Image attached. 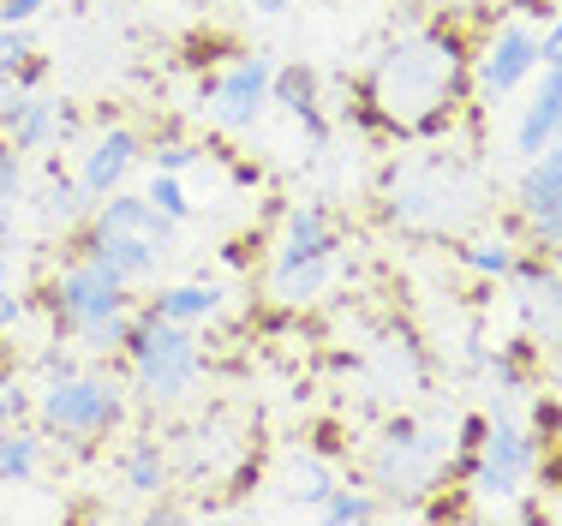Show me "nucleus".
Segmentation results:
<instances>
[{
	"label": "nucleus",
	"instance_id": "f03ea898",
	"mask_svg": "<svg viewBox=\"0 0 562 526\" xmlns=\"http://www.w3.org/2000/svg\"><path fill=\"white\" fill-rule=\"evenodd\" d=\"M485 180L467 156L449 150H425L413 161H401L383 186V210L401 227H425V234H461L467 222H479L485 210Z\"/></svg>",
	"mask_w": 562,
	"mask_h": 526
},
{
	"label": "nucleus",
	"instance_id": "7ed1b4c3",
	"mask_svg": "<svg viewBox=\"0 0 562 526\" xmlns=\"http://www.w3.org/2000/svg\"><path fill=\"white\" fill-rule=\"evenodd\" d=\"M120 359H126V389L138 407H180V401H192V389L204 383V342H198V329H186V323H162L150 312L132 317V335L126 347H120Z\"/></svg>",
	"mask_w": 562,
	"mask_h": 526
},
{
	"label": "nucleus",
	"instance_id": "dca6fc26",
	"mask_svg": "<svg viewBox=\"0 0 562 526\" xmlns=\"http://www.w3.org/2000/svg\"><path fill=\"white\" fill-rule=\"evenodd\" d=\"M72 132H78L72 108L55 102V97H43V90H24L19 114H12V126L0 132V138H7L12 150H24V156H43L55 138H72Z\"/></svg>",
	"mask_w": 562,
	"mask_h": 526
},
{
	"label": "nucleus",
	"instance_id": "f257e3e1",
	"mask_svg": "<svg viewBox=\"0 0 562 526\" xmlns=\"http://www.w3.org/2000/svg\"><path fill=\"white\" fill-rule=\"evenodd\" d=\"M473 97V54L449 24L401 31L359 85V126L401 144H443Z\"/></svg>",
	"mask_w": 562,
	"mask_h": 526
},
{
	"label": "nucleus",
	"instance_id": "ddd939ff",
	"mask_svg": "<svg viewBox=\"0 0 562 526\" xmlns=\"http://www.w3.org/2000/svg\"><path fill=\"white\" fill-rule=\"evenodd\" d=\"M72 246L90 251V258H102L120 281H126V288L156 281V276H162V264H168V246H162V239H144V234H90V227H78Z\"/></svg>",
	"mask_w": 562,
	"mask_h": 526
},
{
	"label": "nucleus",
	"instance_id": "c9c22d12",
	"mask_svg": "<svg viewBox=\"0 0 562 526\" xmlns=\"http://www.w3.org/2000/svg\"><path fill=\"white\" fill-rule=\"evenodd\" d=\"M180 515H186L180 503H150V521H180Z\"/></svg>",
	"mask_w": 562,
	"mask_h": 526
},
{
	"label": "nucleus",
	"instance_id": "473e14b6",
	"mask_svg": "<svg viewBox=\"0 0 562 526\" xmlns=\"http://www.w3.org/2000/svg\"><path fill=\"white\" fill-rule=\"evenodd\" d=\"M539 54H544V66H562V7L551 12V24L539 31Z\"/></svg>",
	"mask_w": 562,
	"mask_h": 526
},
{
	"label": "nucleus",
	"instance_id": "a878e982",
	"mask_svg": "<svg viewBox=\"0 0 562 526\" xmlns=\"http://www.w3.org/2000/svg\"><path fill=\"white\" fill-rule=\"evenodd\" d=\"M144 198H150L168 222H192V192H186V174H150Z\"/></svg>",
	"mask_w": 562,
	"mask_h": 526
},
{
	"label": "nucleus",
	"instance_id": "f3484780",
	"mask_svg": "<svg viewBox=\"0 0 562 526\" xmlns=\"http://www.w3.org/2000/svg\"><path fill=\"white\" fill-rule=\"evenodd\" d=\"M515 300H520V317H527V329H539V335H551V342L562 347V276L551 264H539V258H520L515 264Z\"/></svg>",
	"mask_w": 562,
	"mask_h": 526
},
{
	"label": "nucleus",
	"instance_id": "20e7f679",
	"mask_svg": "<svg viewBox=\"0 0 562 526\" xmlns=\"http://www.w3.org/2000/svg\"><path fill=\"white\" fill-rule=\"evenodd\" d=\"M132 413V389L114 371H66L36 383V430L55 437L60 449H90V443L114 437Z\"/></svg>",
	"mask_w": 562,
	"mask_h": 526
},
{
	"label": "nucleus",
	"instance_id": "393cba45",
	"mask_svg": "<svg viewBox=\"0 0 562 526\" xmlns=\"http://www.w3.org/2000/svg\"><path fill=\"white\" fill-rule=\"evenodd\" d=\"M144 161H150L156 174H192L198 161H204V144L180 138V132H156V138H144Z\"/></svg>",
	"mask_w": 562,
	"mask_h": 526
},
{
	"label": "nucleus",
	"instance_id": "6ab92c4d",
	"mask_svg": "<svg viewBox=\"0 0 562 526\" xmlns=\"http://www.w3.org/2000/svg\"><path fill=\"white\" fill-rule=\"evenodd\" d=\"M562 138V66H539V90L532 102L520 108V126H515V156H539Z\"/></svg>",
	"mask_w": 562,
	"mask_h": 526
},
{
	"label": "nucleus",
	"instance_id": "5701e85b",
	"mask_svg": "<svg viewBox=\"0 0 562 526\" xmlns=\"http://www.w3.org/2000/svg\"><path fill=\"white\" fill-rule=\"evenodd\" d=\"M317 515H324L329 526H359V521H383V515H390V503H383V496L371 491L366 479H359V484L336 479V491L317 503Z\"/></svg>",
	"mask_w": 562,
	"mask_h": 526
},
{
	"label": "nucleus",
	"instance_id": "aec40b11",
	"mask_svg": "<svg viewBox=\"0 0 562 526\" xmlns=\"http://www.w3.org/2000/svg\"><path fill=\"white\" fill-rule=\"evenodd\" d=\"M276 484H281V496H288V503L317 508L329 491H336V467H329L317 449H300V455H288V461H281Z\"/></svg>",
	"mask_w": 562,
	"mask_h": 526
},
{
	"label": "nucleus",
	"instance_id": "cd10ccee",
	"mask_svg": "<svg viewBox=\"0 0 562 526\" xmlns=\"http://www.w3.org/2000/svg\"><path fill=\"white\" fill-rule=\"evenodd\" d=\"M31 54H36L31 24H0V78H19Z\"/></svg>",
	"mask_w": 562,
	"mask_h": 526
},
{
	"label": "nucleus",
	"instance_id": "4468645a",
	"mask_svg": "<svg viewBox=\"0 0 562 526\" xmlns=\"http://www.w3.org/2000/svg\"><path fill=\"white\" fill-rule=\"evenodd\" d=\"M85 227L90 234H144V239H162V246H173V234H180V222H168L162 210L150 204L144 192H109V198H97L85 215Z\"/></svg>",
	"mask_w": 562,
	"mask_h": 526
},
{
	"label": "nucleus",
	"instance_id": "f8f14e48",
	"mask_svg": "<svg viewBox=\"0 0 562 526\" xmlns=\"http://www.w3.org/2000/svg\"><path fill=\"white\" fill-rule=\"evenodd\" d=\"M144 161V132L126 126V120H114V126H102L97 138L85 144V161H78V192L97 204V198L120 192V186L132 180V168Z\"/></svg>",
	"mask_w": 562,
	"mask_h": 526
},
{
	"label": "nucleus",
	"instance_id": "9b49d317",
	"mask_svg": "<svg viewBox=\"0 0 562 526\" xmlns=\"http://www.w3.org/2000/svg\"><path fill=\"white\" fill-rule=\"evenodd\" d=\"M515 215L532 246H562V138L551 150L520 161L515 180Z\"/></svg>",
	"mask_w": 562,
	"mask_h": 526
},
{
	"label": "nucleus",
	"instance_id": "9d476101",
	"mask_svg": "<svg viewBox=\"0 0 562 526\" xmlns=\"http://www.w3.org/2000/svg\"><path fill=\"white\" fill-rule=\"evenodd\" d=\"M539 66H544L539 31H527V24H497V31L485 36V48L473 54V97H485L497 108L503 97H515Z\"/></svg>",
	"mask_w": 562,
	"mask_h": 526
},
{
	"label": "nucleus",
	"instance_id": "2f4dec72",
	"mask_svg": "<svg viewBox=\"0 0 562 526\" xmlns=\"http://www.w3.org/2000/svg\"><path fill=\"white\" fill-rule=\"evenodd\" d=\"M48 0H0V24H36Z\"/></svg>",
	"mask_w": 562,
	"mask_h": 526
},
{
	"label": "nucleus",
	"instance_id": "4be33fe9",
	"mask_svg": "<svg viewBox=\"0 0 562 526\" xmlns=\"http://www.w3.org/2000/svg\"><path fill=\"white\" fill-rule=\"evenodd\" d=\"M43 473V430H31V419L0 425V484H36Z\"/></svg>",
	"mask_w": 562,
	"mask_h": 526
},
{
	"label": "nucleus",
	"instance_id": "72a5a7b5",
	"mask_svg": "<svg viewBox=\"0 0 562 526\" xmlns=\"http://www.w3.org/2000/svg\"><path fill=\"white\" fill-rule=\"evenodd\" d=\"M19 102H24V90L12 85V78H0V132L12 126V114H19Z\"/></svg>",
	"mask_w": 562,
	"mask_h": 526
},
{
	"label": "nucleus",
	"instance_id": "b1692460",
	"mask_svg": "<svg viewBox=\"0 0 562 526\" xmlns=\"http://www.w3.org/2000/svg\"><path fill=\"white\" fill-rule=\"evenodd\" d=\"M461 264L485 281H508L520 264V251H515V239H503V234H473V239H461Z\"/></svg>",
	"mask_w": 562,
	"mask_h": 526
},
{
	"label": "nucleus",
	"instance_id": "6e6552de",
	"mask_svg": "<svg viewBox=\"0 0 562 526\" xmlns=\"http://www.w3.org/2000/svg\"><path fill=\"white\" fill-rule=\"evenodd\" d=\"M539 467H544L539 430L515 425L508 401H497V407L485 413V443H479V455L467 461V484H473V491H485V496H520Z\"/></svg>",
	"mask_w": 562,
	"mask_h": 526
},
{
	"label": "nucleus",
	"instance_id": "0eeeda50",
	"mask_svg": "<svg viewBox=\"0 0 562 526\" xmlns=\"http://www.w3.org/2000/svg\"><path fill=\"white\" fill-rule=\"evenodd\" d=\"M43 305H48V317H55V335H60V342H72V335L90 329V323H102L114 312H132L138 293H132L102 258H90V251L72 246V258L48 276Z\"/></svg>",
	"mask_w": 562,
	"mask_h": 526
},
{
	"label": "nucleus",
	"instance_id": "c756f323",
	"mask_svg": "<svg viewBox=\"0 0 562 526\" xmlns=\"http://www.w3.org/2000/svg\"><path fill=\"white\" fill-rule=\"evenodd\" d=\"M479 366H485V377L503 389V395H520V389H527V371H520V354H515V347H491Z\"/></svg>",
	"mask_w": 562,
	"mask_h": 526
},
{
	"label": "nucleus",
	"instance_id": "423d86ee",
	"mask_svg": "<svg viewBox=\"0 0 562 526\" xmlns=\"http://www.w3.org/2000/svg\"><path fill=\"white\" fill-rule=\"evenodd\" d=\"M449 455H454V443H449L443 419H431V425L390 419L383 437H378V449H371L366 484L390 503V515H395V508H413V496L437 491V484L449 479Z\"/></svg>",
	"mask_w": 562,
	"mask_h": 526
},
{
	"label": "nucleus",
	"instance_id": "bb28decb",
	"mask_svg": "<svg viewBox=\"0 0 562 526\" xmlns=\"http://www.w3.org/2000/svg\"><path fill=\"white\" fill-rule=\"evenodd\" d=\"M43 215L48 222H85L90 215V198L78 192V180H66V174H55V180H48V198H43Z\"/></svg>",
	"mask_w": 562,
	"mask_h": 526
},
{
	"label": "nucleus",
	"instance_id": "a211bd4d",
	"mask_svg": "<svg viewBox=\"0 0 562 526\" xmlns=\"http://www.w3.org/2000/svg\"><path fill=\"white\" fill-rule=\"evenodd\" d=\"M270 108H281L288 120H300L312 144H324V138H329L324 97H317V66H305V60L276 66V78H270Z\"/></svg>",
	"mask_w": 562,
	"mask_h": 526
},
{
	"label": "nucleus",
	"instance_id": "2eb2a0df",
	"mask_svg": "<svg viewBox=\"0 0 562 526\" xmlns=\"http://www.w3.org/2000/svg\"><path fill=\"white\" fill-rule=\"evenodd\" d=\"M138 312H150L162 323H186V329H204V323H216L227 312V288L222 281H204V276L198 281H168V288L144 293Z\"/></svg>",
	"mask_w": 562,
	"mask_h": 526
},
{
	"label": "nucleus",
	"instance_id": "7c9ffc66",
	"mask_svg": "<svg viewBox=\"0 0 562 526\" xmlns=\"http://www.w3.org/2000/svg\"><path fill=\"white\" fill-rule=\"evenodd\" d=\"M24 192H31V186H24V150H12V144L0 138V204L19 210Z\"/></svg>",
	"mask_w": 562,
	"mask_h": 526
},
{
	"label": "nucleus",
	"instance_id": "e433bc0d",
	"mask_svg": "<svg viewBox=\"0 0 562 526\" xmlns=\"http://www.w3.org/2000/svg\"><path fill=\"white\" fill-rule=\"evenodd\" d=\"M0 281H12V239H0Z\"/></svg>",
	"mask_w": 562,
	"mask_h": 526
},
{
	"label": "nucleus",
	"instance_id": "1a4fd4ad",
	"mask_svg": "<svg viewBox=\"0 0 562 526\" xmlns=\"http://www.w3.org/2000/svg\"><path fill=\"white\" fill-rule=\"evenodd\" d=\"M270 78H276V60L258 48H246L198 85V102H204V114L216 120L222 132L246 138V132H258V120L270 114Z\"/></svg>",
	"mask_w": 562,
	"mask_h": 526
},
{
	"label": "nucleus",
	"instance_id": "4c0bfd02",
	"mask_svg": "<svg viewBox=\"0 0 562 526\" xmlns=\"http://www.w3.org/2000/svg\"><path fill=\"white\" fill-rule=\"evenodd\" d=\"M198 7H210V0H198Z\"/></svg>",
	"mask_w": 562,
	"mask_h": 526
},
{
	"label": "nucleus",
	"instance_id": "f704fd0d",
	"mask_svg": "<svg viewBox=\"0 0 562 526\" xmlns=\"http://www.w3.org/2000/svg\"><path fill=\"white\" fill-rule=\"evenodd\" d=\"M246 7H251V12H258V19H281V12H288V7H293V0H246Z\"/></svg>",
	"mask_w": 562,
	"mask_h": 526
},
{
	"label": "nucleus",
	"instance_id": "c85d7f7f",
	"mask_svg": "<svg viewBox=\"0 0 562 526\" xmlns=\"http://www.w3.org/2000/svg\"><path fill=\"white\" fill-rule=\"evenodd\" d=\"M31 413H36V395L19 383L12 366H0V425H19V419H31Z\"/></svg>",
	"mask_w": 562,
	"mask_h": 526
},
{
	"label": "nucleus",
	"instance_id": "412c9836",
	"mask_svg": "<svg viewBox=\"0 0 562 526\" xmlns=\"http://www.w3.org/2000/svg\"><path fill=\"white\" fill-rule=\"evenodd\" d=\"M120 479H126V491L132 496H162L168 491V449H162V437H132L126 449H120Z\"/></svg>",
	"mask_w": 562,
	"mask_h": 526
},
{
	"label": "nucleus",
	"instance_id": "39448f33",
	"mask_svg": "<svg viewBox=\"0 0 562 526\" xmlns=\"http://www.w3.org/2000/svg\"><path fill=\"white\" fill-rule=\"evenodd\" d=\"M341 269V227L329 204H293L281 222L276 258H270V300L276 305H312L329 293Z\"/></svg>",
	"mask_w": 562,
	"mask_h": 526
}]
</instances>
